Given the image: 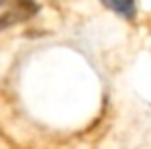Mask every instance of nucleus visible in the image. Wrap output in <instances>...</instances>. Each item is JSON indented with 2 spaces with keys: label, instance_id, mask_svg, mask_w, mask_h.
Instances as JSON below:
<instances>
[{
  "label": "nucleus",
  "instance_id": "7ed1b4c3",
  "mask_svg": "<svg viewBox=\"0 0 151 149\" xmlns=\"http://www.w3.org/2000/svg\"><path fill=\"white\" fill-rule=\"evenodd\" d=\"M4 2H8V0H0V4H4Z\"/></svg>",
  "mask_w": 151,
  "mask_h": 149
},
{
  "label": "nucleus",
  "instance_id": "f03ea898",
  "mask_svg": "<svg viewBox=\"0 0 151 149\" xmlns=\"http://www.w3.org/2000/svg\"><path fill=\"white\" fill-rule=\"evenodd\" d=\"M100 2L108 10H112V12L125 17L129 21L135 19V0H100Z\"/></svg>",
  "mask_w": 151,
  "mask_h": 149
},
{
  "label": "nucleus",
  "instance_id": "f257e3e1",
  "mask_svg": "<svg viewBox=\"0 0 151 149\" xmlns=\"http://www.w3.org/2000/svg\"><path fill=\"white\" fill-rule=\"evenodd\" d=\"M39 10L35 0H12V8L0 14V31H6L10 27L29 21Z\"/></svg>",
  "mask_w": 151,
  "mask_h": 149
}]
</instances>
